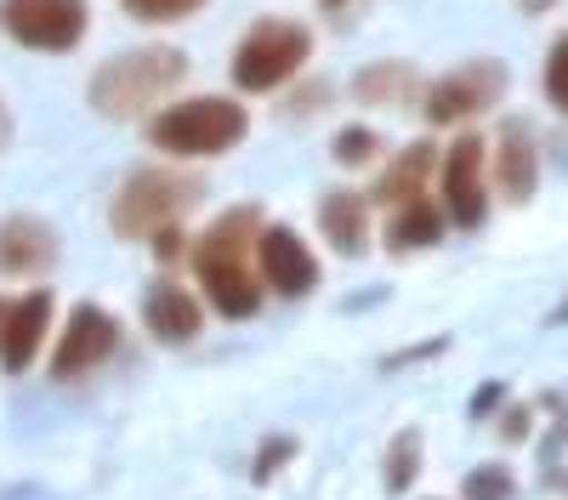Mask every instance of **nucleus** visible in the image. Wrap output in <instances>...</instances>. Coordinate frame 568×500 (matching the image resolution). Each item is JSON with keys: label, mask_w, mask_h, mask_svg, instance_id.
Wrapping results in <instances>:
<instances>
[{"label": "nucleus", "mask_w": 568, "mask_h": 500, "mask_svg": "<svg viewBox=\"0 0 568 500\" xmlns=\"http://www.w3.org/2000/svg\"><path fill=\"white\" fill-rule=\"evenodd\" d=\"M489 404H500V387H484L478 398H471V409H489Z\"/></svg>", "instance_id": "nucleus-28"}, {"label": "nucleus", "mask_w": 568, "mask_h": 500, "mask_svg": "<svg viewBox=\"0 0 568 500\" xmlns=\"http://www.w3.org/2000/svg\"><path fill=\"white\" fill-rule=\"evenodd\" d=\"M551 7V0H524V12H546Z\"/></svg>", "instance_id": "nucleus-31"}, {"label": "nucleus", "mask_w": 568, "mask_h": 500, "mask_svg": "<svg viewBox=\"0 0 568 500\" xmlns=\"http://www.w3.org/2000/svg\"><path fill=\"white\" fill-rule=\"evenodd\" d=\"M256 234H262V211L256 205H233L194 239V251H187L194 256V279L205 285V302L222 318H251L262 307L267 285H262V273L251 267Z\"/></svg>", "instance_id": "nucleus-1"}, {"label": "nucleus", "mask_w": 568, "mask_h": 500, "mask_svg": "<svg viewBox=\"0 0 568 500\" xmlns=\"http://www.w3.org/2000/svg\"><path fill=\"white\" fill-rule=\"evenodd\" d=\"M415 91H420V69H415V63H404V58L364 63V69L353 74V98H358V103H369V109H393V103L415 98Z\"/></svg>", "instance_id": "nucleus-17"}, {"label": "nucleus", "mask_w": 568, "mask_h": 500, "mask_svg": "<svg viewBox=\"0 0 568 500\" xmlns=\"http://www.w3.org/2000/svg\"><path fill=\"white\" fill-rule=\"evenodd\" d=\"M58 267V234L40 216H7L0 222V273L7 279H34Z\"/></svg>", "instance_id": "nucleus-12"}, {"label": "nucleus", "mask_w": 568, "mask_h": 500, "mask_svg": "<svg viewBox=\"0 0 568 500\" xmlns=\"http://www.w3.org/2000/svg\"><path fill=\"white\" fill-rule=\"evenodd\" d=\"M154 251L165 256V262H176L187 245H182V222H171V227H160V234H154Z\"/></svg>", "instance_id": "nucleus-25"}, {"label": "nucleus", "mask_w": 568, "mask_h": 500, "mask_svg": "<svg viewBox=\"0 0 568 500\" xmlns=\"http://www.w3.org/2000/svg\"><path fill=\"white\" fill-rule=\"evenodd\" d=\"M444 227H449V216H444V205H433V200H409V205H398L393 211V222H387V251L393 256H404V251H426V245H438L444 239Z\"/></svg>", "instance_id": "nucleus-18"}, {"label": "nucleus", "mask_w": 568, "mask_h": 500, "mask_svg": "<svg viewBox=\"0 0 568 500\" xmlns=\"http://www.w3.org/2000/svg\"><path fill=\"white\" fill-rule=\"evenodd\" d=\"M529 432V409H506V438H524Z\"/></svg>", "instance_id": "nucleus-26"}, {"label": "nucleus", "mask_w": 568, "mask_h": 500, "mask_svg": "<svg viewBox=\"0 0 568 500\" xmlns=\"http://www.w3.org/2000/svg\"><path fill=\"white\" fill-rule=\"evenodd\" d=\"M318 7H324V12H336V18H342V12L353 7V0H318Z\"/></svg>", "instance_id": "nucleus-30"}, {"label": "nucleus", "mask_w": 568, "mask_h": 500, "mask_svg": "<svg viewBox=\"0 0 568 500\" xmlns=\"http://www.w3.org/2000/svg\"><path fill=\"white\" fill-rule=\"evenodd\" d=\"M420 472V432H398L387 449V494H404Z\"/></svg>", "instance_id": "nucleus-19"}, {"label": "nucleus", "mask_w": 568, "mask_h": 500, "mask_svg": "<svg viewBox=\"0 0 568 500\" xmlns=\"http://www.w3.org/2000/svg\"><path fill=\"white\" fill-rule=\"evenodd\" d=\"M120 7L136 23H182V18H194L205 0H120Z\"/></svg>", "instance_id": "nucleus-21"}, {"label": "nucleus", "mask_w": 568, "mask_h": 500, "mask_svg": "<svg viewBox=\"0 0 568 500\" xmlns=\"http://www.w3.org/2000/svg\"><path fill=\"white\" fill-rule=\"evenodd\" d=\"M433 171H438V149L433 143H409L382 176H375V200L382 205H409V200H420L426 194V182H433Z\"/></svg>", "instance_id": "nucleus-16"}, {"label": "nucleus", "mask_w": 568, "mask_h": 500, "mask_svg": "<svg viewBox=\"0 0 568 500\" xmlns=\"http://www.w3.org/2000/svg\"><path fill=\"white\" fill-rule=\"evenodd\" d=\"M535 182H540V154L529 143V125H506L495 136V188L511 200V205H524L535 194Z\"/></svg>", "instance_id": "nucleus-14"}, {"label": "nucleus", "mask_w": 568, "mask_h": 500, "mask_svg": "<svg viewBox=\"0 0 568 500\" xmlns=\"http://www.w3.org/2000/svg\"><path fill=\"white\" fill-rule=\"evenodd\" d=\"M484 165H489V143L478 131H460L455 143L444 149V160H438V200H444V216L455 227H484V216H489V176H484Z\"/></svg>", "instance_id": "nucleus-8"}, {"label": "nucleus", "mask_w": 568, "mask_h": 500, "mask_svg": "<svg viewBox=\"0 0 568 500\" xmlns=\"http://www.w3.org/2000/svg\"><path fill=\"white\" fill-rule=\"evenodd\" d=\"M284 455H296V443H291V438H273V443H262V455H256V483H267V478L284 467Z\"/></svg>", "instance_id": "nucleus-24"}, {"label": "nucleus", "mask_w": 568, "mask_h": 500, "mask_svg": "<svg viewBox=\"0 0 568 500\" xmlns=\"http://www.w3.org/2000/svg\"><path fill=\"white\" fill-rule=\"evenodd\" d=\"M251 131V114L240 98H182L149 114V143L171 160H216L227 149H240Z\"/></svg>", "instance_id": "nucleus-3"}, {"label": "nucleus", "mask_w": 568, "mask_h": 500, "mask_svg": "<svg viewBox=\"0 0 568 500\" xmlns=\"http://www.w3.org/2000/svg\"><path fill=\"white\" fill-rule=\"evenodd\" d=\"M562 318H568V302H562V307H557V325H562Z\"/></svg>", "instance_id": "nucleus-32"}, {"label": "nucleus", "mask_w": 568, "mask_h": 500, "mask_svg": "<svg viewBox=\"0 0 568 500\" xmlns=\"http://www.w3.org/2000/svg\"><path fill=\"white\" fill-rule=\"evenodd\" d=\"M0 29H7V40H18L23 52L63 58L85 40L91 7L85 0H0Z\"/></svg>", "instance_id": "nucleus-6"}, {"label": "nucleus", "mask_w": 568, "mask_h": 500, "mask_svg": "<svg viewBox=\"0 0 568 500\" xmlns=\"http://www.w3.org/2000/svg\"><path fill=\"white\" fill-rule=\"evenodd\" d=\"M256 273L273 296H307L318 285V256L307 251V239L296 227H262L256 234Z\"/></svg>", "instance_id": "nucleus-10"}, {"label": "nucleus", "mask_w": 568, "mask_h": 500, "mask_svg": "<svg viewBox=\"0 0 568 500\" xmlns=\"http://www.w3.org/2000/svg\"><path fill=\"white\" fill-rule=\"evenodd\" d=\"M12 143V109H7V98H0V149Z\"/></svg>", "instance_id": "nucleus-27"}, {"label": "nucleus", "mask_w": 568, "mask_h": 500, "mask_svg": "<svg viewBox=\"0 0 568 500\" xmlns=\"http://www.w3.org/2000/svg\"><path fill=\"white\" fill-rule=\"evenodd\" d=\"M506 80H511V74H506V63H495V58L460 63V69H449L444 80L426 85L420 114H426V125H466V120L489 114V109L506 98Z\"/></svg>", "instance_id": "nucleus-7"}, {"label": "nucleus", "mask_w": 568, "mask_h": 500, "mask_svg": "<svg viewBox=\"0 0 568 500\" xmlns=\"http://www.w3.org/2000/svg\"><path fill=\"white\" fill-rule=\"evenodd\" d=\"M546 98H551V109L568 114V34H557L546 52Z\"/></svg>", "instance_id": "nucleus-23"}, {"label": "nucleus", "mask_w": 568, "mask_h": 500, "mask_svg": "<svg viewBox=\"0 0 568 500\" xmlns=\"http://www.w3.org/2000/svg\"><path fill=\"white\" fill-rule=\"evenodd\" d=\"M318 227H324L329 251H342V256H364V251H369V200H364L358 188H336V194H324V205H318Z\"/></svg>", "instance_id": "nucleus-15"}, {"label": "nucleus", "mask_w": 568, "mask_h": 500, "mask_svg": "<svg viewBox=\"0 0 568 500\" xmlns=\"http://www.w3.org/2000/svg\"><path fill=\"white\" fill-rule=\"evenodd\" d=\"M200 194H205V182L194 171L142 165L120 182V194L109 205V227H114V239H154L160 227H171L194 211Z\"/></svg>", "instance_id": "nucleus-4"}, {"label": "nucleus", "mask_w": 568, "mask_h": 500, "mask_svg": "<svg viewBox=\"0 0 568 500\" xmlns=\"http://www.w3.org/2000/svg\"><path fill=\"white\" fill-rule=\"evenodd\" d=\"M52 318H58V302L52 290H29L12 302V318H7V336H0V364H7L12 376H23L29 364L40 358L45 336H52Z\"/></svg>", "instance_id": "nucleus-11"}, {"label": "nucleus", "mask_w": 568, "mask_h": 500, "mask_svg": "<svg viewBox=\"0 0 568 500\" xmlns=\"http://www.w3.org/2000/svg\"><path fill=\"white\" fill-rule=\"evenodd\" d=\"M313 52V34L307 23L296 18H262L240 34V45H233V85L245 91V98H267V91H278L284 80H296L302 63Z\"/></svg>", "instance_id": "nucleus-5"}, {"label": "nucleus", "mask_w": 568, "mask_h": 500, "mask_svg": "<svg viewBox=\"0 0 568 500\" xmlns=\"http://www.w3.org/2000/svg\"><path fill=\"white\" fill-rule=\"evenodd\" d=\"M511 489H517L511 467H478V472H466L460 500H511Z\"/></svg>", "instance_id": "nucleus-22"}, {"label": "nucleus", "mask_w": 568, "mask_h": 500, "mask_svg": "<svg viewBox=\"0 0 568 500\" xmlns=\"http://www.w3.org/2000/svg\"><path fill=\"white\" fill-rule=\"evenodd\" d=\"M142 325H149L154 341L182 347V341H194V336H200L205 307H200L194 290H182L176 279H160V285H149V296H142Z\"/></svg>", "instance_id": "nucleus-13"}, {"label": "nucleus", "mask_w": 568, "mask_h": 500, "mask_svg": "<svg viewBox=\"0 0 568 500\" xmlns=\"http://www.w3.org/2000/svg\"><path fill=\"white\" fill-rule=\"evenodd\" d=\"M12 302H18V296H0V336H7V318H12Z\"/></svg>", "instance_id": "nucleus-29"}, {"label": "nucleus", "mask_w": 568, "mask_h": 500, "mask_svg": "<svg viewBox=\"0 0 568 500\" xmlns=\"http://www.w3.org/2000/svg\"><path fill=\"white\" fill-rule=\"evenodd\" d=\"M182 80H187V58L176 45H131V52H114L109 63H98L85 98L103 120H142V114H154L160 98H171Z\"/></svg>", "instance_id": "nucleus-2"}, {"label": "nucleus", "mask_w": 568, "mask_h": 500, "mask_svg": "<svg viewBox=\"0 0 568 500\" xmlns=\"http://www.w3.org/2000/svg\"><path fill=\"white\" fill-rule=\"evenodd\" d=\"M329 154H336V165H369L375 154H382V136H375L369 125H342Z\"/></svg>", "instance_id": "nucleus-20"}, {"label": "nucleus", "mask_w": 568, "mask_h": 500, "mask_svg": "<svg viewBox=\"0 0 568 500\" xmlns=\"http://www.w3.org/2000/svg\"><path fill=\"white\" fill-rule=\"evenodd\" d=\"M120 347V325H114V313H103L98 302H80L69 313V325L58 336V353H52V376L58 381H80L91 376L98 364H109Z\"/></svg>", "instance_id": "nucleus-9"}]
</instances>
